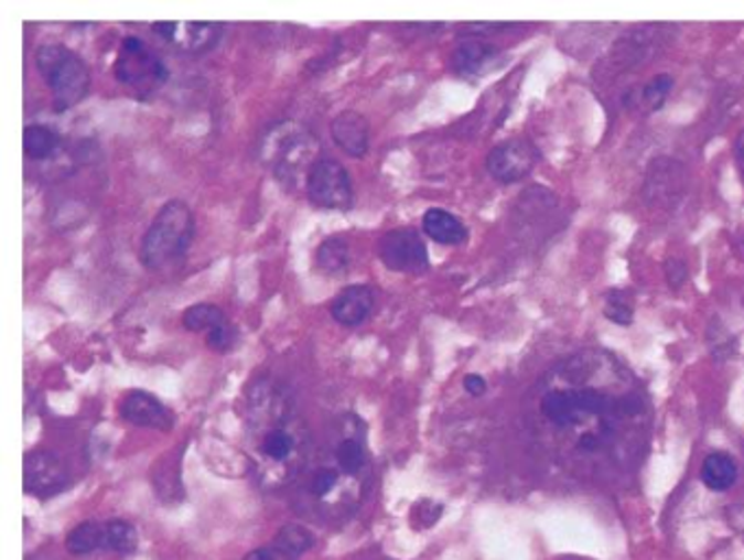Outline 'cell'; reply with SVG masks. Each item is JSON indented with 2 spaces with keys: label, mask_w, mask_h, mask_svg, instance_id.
I'll list each match as a JSON object with an SVG mask.
<instances>
[{
  "label": "cell",
  "mask_w": 744,
  "mask_h": 560,
  "mask_svg": "<svg viewBox=\"0 0 744 560\" xmlns=\"http://www.w3.org/2000/svg\"><path fill=\"white\" fill-rule=\"evenodd\" d=\"M315 546V535L300 524H287L280 528L271 546L249 552L242 560H300Z\"/></svg>",
  "instance_id": "5bb4252c"
},
{
  "label": "cell",
  "mask_w": 744,
  "mask_h": 560,
  "mask_svg": "<svg viewBox=\"0 0 744 560\" xmlns=\"http://www.w3.org/2000/svg\"><path fill=\"white\" fill-rule=\"evenodd\" d=\"M605 316L616 325H632L634 323V303L625 290H610L605 294Z\"/></svg>",
  "instance_id": "d4e9b609"
},
{
  "label": "cell",
  "mask_w": 744,
  "mask_h": 560,
  "mask_svg": "<svg viewBox=\"0 0 744 560\" xmlns=\"http://www.w3.org/2000/svg\"><path fill=\"white\" fill-rule=\"evenodd\" d=\"M106 528V552L116 554H133L138 548V532L136 528L125 519H109L104 524Z\"/></svg>",
  "instance_id": "603a6c76"
},
{
  "label": "cell",
  "mask_w": 744,
  "mask_h": 560,
  "mask_svg": "<svg viewBox=\"0 0 744 560\" xmlns=\"http://www.w3.org/2000/svg\"><path fill=\"white\" fill-rule=\"evenodd\" d=\"M378 258L393 273L424 276L430 258L424 238L413 227H398L378 240Z\"/></svg>",
  "instance_id": "52a82bcc"
},
{
  "label": "cell",
  "mask_w": 744,
  "mask_h": 560,
  "mask_svg": "<svg viewBox=\"0 0 744 560\" xmlns=\"http://www.w3.org/2000/svg\"><path fill=\"white\" fill-rule=\"evenodd\" d=\"M734 158H736V166H738V173H741L744 182V129L734 140Z\"/></svg>",
  "instance_id": "f546056e"
},
{
  "label": "cell",
  "mask_w": 744,
  "mask_h": 560,
  "mask_svg": "<svg viewBox=\"0 0 744 560\" xmlns=\"http://www.w3.org/2000/svg\"><path fill=\"white\" fill-rule=\"evenodd\" d=\"M249 441L256 473L269 486L293 480L306 463V428L282 397L254 403Z\"/></svg>",
  "instance_id": "7a4b0ae2"
},
{
  "label": "cell",
  "mask_w": 744,
  "mask_h": 560,
  "mask_svg": "<svg viewBox=\"0 0 744 560\" xmlns=\"http://www.w3.org/2000/svg\"><path fill=\"white\" fill-rule=\"evenodd\" d=\"M376 308V292L367 283L343 288L330 305L332 319L343 327H358L365 323Z\"/></svg>",
  "instance_id": "7c38bea8"
},
{
  "label": "cell",
  "mask_w": 744,
  "mask_h": 560,
  "mask_svg": "<svg viewBox=\"0 0 744 560\" xmlns=\"http://www.w3.org/2000/svg\"><path fill=\"white\" fill-rule=\"evenodd\" d=\"M672 88H675V79L668 73H661L639 90V105H644L648 111H659L664 103L668 100Z\"/></svg>",
  "instance_id": "cb8c5ba5"
},
{
  "label": "cell",
  "mask_w": 744,
  "mask_h": 560,
  "mask_svg": "<svg viewBox=\"0 0 744 560\" xmlns=\"http://www.w3.org/2000/svg\"><path fill=\"white\" fill-rule=\"evenodd\" d=\"M541 153L531 140L514 138L494 147L487 155V173L500 184H518L527 180L539 164Z\"/></svg>",
  "instance_id": "ba28073f"
},
{
  "label": "cell",
  "mask_w": 744,
  "mask_h": 560,
  "mask_svg": "<svg viewBox=\"0 0 744 560\" xmlns=\"http://www.w3.org/2000/svg\"><path fill=\"white\" fill-rule=\"evenodd\" d=\"M498 55V46L485 42L483 37H467L459 42L452 53V71L465 79L483 77V73L494 66Z\"/></svg>",
  "instance_id": "9a60e30c"
},
{
  "label": "cell",
  "mask_w": 744,
  "mask_h": 560,
  "mask_svg": "<svg viewBox=\"0 0 744 560\" xmlns=\"http://www.w3.org/2000/svg\"><path fill=\"white\" fill-rule=\"evenodd\" d=\"M71 484L68 469L48 450H33L24 456V493L48 499L66 491Z\"/></svg>",
  "instance_id": "30bf717a"
},
{
  "label": "cell",
  "mask_w": 744,
  "mask_h": 560,
  "mask_svg": "<svg viewBox=\"0 0 744 560\" xmlns=\"http://www.w3.org/2000/svg\"><path fill=\"white\" fill-rule=\"evenodd\" d=\"M118 412L127 423L136 428L169 432L175 426V414L155 395L147 390H129L122 397Z\"/></svg>",
  "instance_id": "8fae6325"
},
{
  "label": "cell",
  "mask_w": 744,
  "mask_h": 560,
  "mask_svg": "<svg viewBox=\"0 0 744 560\" xmlns=\"http://www.w3.org/2000/svg\"><path fill=\"white\" fill-rule=\"evenodd\" d=\"M306 194L311 203L330 212H349L354 205V186L347 169L330 158H321L306 175Z\"/></svg>",
  "instance_id": "8992f818"
},
{
  "label": "cell",
  "mask_w": 744,
  "mask_h": 560,
  "mask_svg": "<svg viewBox=\"0 0 744 560\" xmlns=\"http://www.w3.org/2000/svg\"><path fill=\"white\" fill-rule=\"evenodd\" d=\"M114 75L138 98H149L162 90L171 73L149 44L136 35H127L120 42V51L114 62Z\"/></svg>",
  "instance_id": "5b68a950"
},
{
  "label": "cell",
  "mask_w": 744,
  "mask_h": 560,
  "mask_svg": "<svg viewBox=\"0 0 744 560\" xmlns=\"http://www.w3.org/2000/svg\"><path fill=\"white\" fill-rule=\"evenodd\" d=\"M736 480H738V465L730 454L712 452L705 456L701 465V482L710 491L725 493L736 484Z\"/></svg>",
  "instance_id": "ac0fdd59"
},
{
  "label": "cell",
  "mask_w": 744,
  "mask_h": 560,
  "mask_svg": "<svg viewBox=\"0 0 744 560\" xmlns=\"http://www.w3.org/2000/svg\"><path fill=\"white\" fill-rule=\"evenodd\" d=\"M223 323H227L225 312L214 305V303H197L191 305L184 314H182V325L186 332L193 334H211L216 327H220Z\"/></svg>",
  "instance_id": "7402d4cb"
},
{
  "label": "cell",
  "mask_w": 744,
  "mask_h": 560,
  "mask_svg": "<svg viewBox=\"0 0 744 560\" xmlns=\"http://www.w3.org/2000/svg\"><path fill=\"white\" fill-rule=\"evenodd\" d=\"M441 515H443V506L439 502H432V499H420L411 510L413 526L420 528V530L432 528L441 519Z\"/></svg>",
  "instance_id": "4316f807"
},
{
  "label": "cell",
  "mask_w": 744,
  "mask_h": 560,
  "mask_svg": "<svg viewBox=\"0 0 744 560\" xmlns=\"http://www.w3.org/2000/svg\"><path fill=\"white\" fill-rule=\"evenodd\" d=\"M197 231L195 212L180 198L164 203L140 245V262L149 271L177 267L191 251Z\"/></svg>",
  "instance_id": "3957f363"
},
{
  "label": "cell",
  "mask_w": 744,
  "mask_h": 560,
  "mask_svg": "<svg viewBox=\"0 0 744 560\" xmlns=\"http://www.w3.org/2000/svg\"><path fill=\"white\" fill-rule=\"evenodd\" d=\"M557 560H579V559H557Z\"/></svg>",
  "instance_id": "4dcf8cb0"
},
{
  "label": "cell",
  "mask_w": 744,
  "mask_h": 560,
  "mask_svg": "<svg viewBox=\"0 0 744 560\" xmlns=\"http://www.w3.org/2000/svg\"><path fill=\"white\" fill-rule=\"evenodd\" d=\"M220 33H223V26L214 22L211 24L208 22H188V24L177 22V31L171 42L188 53H206L214 49Z\"/></svg>",
  "instance_id": "d6986e66"
},
{
  "label": "cell",
  "mask_w": 744,
  "mask_h": 560,
  "mask_svg": "<svg viewBox=\"0 0 744 560\" xmlns=\"http://www.w3.org/2000/svg\"><path fill=\"white\" fill-rule=\"evenodd\" d=\"M330 133L334 144L347 153L349 158H365L369 153V142H371V129H369V120L354 111V109H345L341 111L332 125H330Z\"/></svg>",
  "instance_id": "4fadbf2b"
},
{
  "label": "cell",
  "mask_w": 744,
  "mask_h": 560,
  "mask_svg": "<svg viewBox=\"0 0 744 560\" xmlns=\"http://www.w3.org/2000/svg\"><path fill=\"white\" fill-rule=\"evenodd\" d=\"M532 401L543 439L574 463L616 461L646 428L644 388L605 349L561 360L539 381Z\"/></svg>",
  "instance_id": "6da1fadb"
},
{
  "label": "cell",
  "mask_w": 744,
  "mask_h": 560,
  "mask_svg": "<svg viewBox=\"0 0 744 560\" xmlns=\"http://www.w3.org/2000/svg\"><path fill=\"white\" fill-rule=\"evenodd\" d=\"M35 66L53 96V107L64 114L90 93V66L64 44H44L35 51Z\"/></svg>",
  "instance_id": "277c9868"
},
{
  "label": "cell",
  "mask_w": 744,
  "mask_h": 560,
  "mask_svg": "<svg viewBox=\"0 0 744 560\" xmlns=\"http://www.w3.org/2000/svg\"><path fill=\"white\" fill-rule=\"evenodd\" d=\"M238 341H240V332H238V327L234 325V323H223L220 327H216L214 332H211L208 336H206V345L211 347V349H214V352H218V354H229V352H234L236 349V345H238Z\"/></svg>",
  "instance_id": "484cf974"
},
{
  "label": "cell",
  "mask_w": 744,
  "mask_h": 560,
  "mask_svg": "<svg viewBox=\"0 0 744 560\" xmlns=\"http://www.w3.org/2000/svg\"><path fill=\"white\" fill-rule=\"evenodd\" d=\"M352 262L349 245L341 236H330L325 238L317 249V269L327 278H338L347 273Z\"/></svg>",
  "instance_id": "ffe728a7"
},
{
  "label": "cell",
  "mask_w": 744,
  "mask_h": 560,
  "mask_svg": "<svg viewBox=\"0 0 744 560\" xmlns=\"http://www.w3.org/2000/svg\"><path fill=\"white\" fill-rule=\"evenodd\" d=\"M463 388H465L467 395L481 397V395L487 392V379L476 374L465 375V377H463Z\"/></svg>",
  "instance_id": "f1b7e54d"
},
{
  "label": "cell",
  "mask_w": 744,
  "mask_h": 560,
  "mask_svg": "<svg viewBox=\"0 0 744 560\" xmlns=\"http://www.w3.org/2000/svg\"><path fill=\"white\" fill-rule=\"evenodd\" d=\"M666 278L670 281V286L679 288L681 283L688 280V267L681 260H668L666 262Z\"/></svg>",
  "instance_id": "83f0119b"
},
{
  "label": "cell",
  "mask_w": 744,
  "mask_h": 560,
  "mask_svg": "<svg viewBox=\"0 0 744 560\" xmlns=\"http://www.w3.org/2000/svg\"><path fill=\"white\" fill-rule=\"evenodd\" d=\"M278 136V147L271 149V160L276 164V175L282 182L289 180H298L302 177V173L306 171V175L311 173V169L315 166V158L311 155V149L317 144L306 131L302 129H289L287 125H282L280 129L273 131Z\"/></svg>",
  "instance_id": "9c48e42d"
},
{
  "label": "cell",
  "mask_w": 744,
  "mask_h": 560,
  "mask_svg": "<svg viewBox=\"0 0 744 560\" xmlns=\"http://www.w3.org/2000/svg\"><path fill=\"white\" fill-rule=\"evenodd\" d=\"M106 546V528L97 521H84L77 528H73L66 537V550L73 557H90Z\"/></svg>",
  "instance_id": "44dd1931"
},
{
  "label": "cell",
  "mask_w": 744,
  "mask_h": 560,
  "mask_svg": "<svg viewBox=\"0 0 744 560\" xmlns=\"http://www.w3.org/2000/svg\"><path fill=\"white\" fill-rule=\"evenodd\" d=\"M422 229L430 240L445 245V247H459L467 243V236H470L463 220L443 207L425 209Z\"/></svg>",
  "instance_id": "2e32d148"
},
{
  "label": "cell",
  "mask_w": 744,
  "mask_h": 560,
  "mask_svg": "<svg viewBox=\"0 0 744 560\" xmlns=\"http://www.w3.org/2000/svg\"><path fill=\"white\" fill-rule=\"evenodd\" d=\"M24 155L33 162H46L62 149V136L48 125H29L22 136Z\"/></svg>",
  "instance_id": "e0dca14e"
}]
</instances>
